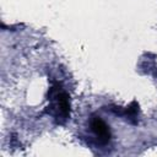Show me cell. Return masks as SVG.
I'll list each match as a JSON object with an SVG mask.
<instances>
[{"label":"cell","mask_w":157,"mask_h":157,"mask_svg":"<svg viewBox=\"0 0 157 157\" xmlns=\"http://www.w3.org/2000/svg\"><path fill=\"white\" fill-rule=\"evenodd\" d=\"M137 112H139V104L136 102H131V104L128 105L126 108H124V110L120 114H124L129 119H135L137 115Z\"/></svg>","instance_id":"cell-3"},{"label":"cell","mask_w":157,"mask_h":157,"mask_svg":"<svg viewBox=\"0 0 157 157\" xmlns=\"http://www.w3.org/2000/svg\"><path fill=\"white\" fill-rule=\"evenodd\" d=\"M50 96H54L56 98V107L63 117V119H67L70 115V101H69V94L65 92H60L58 90V86H54L50 91Z\"/></svg>","instance_id":"cell-2"},{"label":"cell","mask_w":157,"mask_h":157,"mask_svg":"<svg viewBox=\"0 0 157 157\" xmlns=\"http://www.w3.org/2000/svg\"><path fill=\"white\" fill-rule=\"evenodd\" d=\"M90 128H91L92 132L97 136V139L101 144H108V141L110 140V130H109V126L99 117L93 115L91 118Z\"/></svg>","instance_id":"cell-1"}]
</instances>
